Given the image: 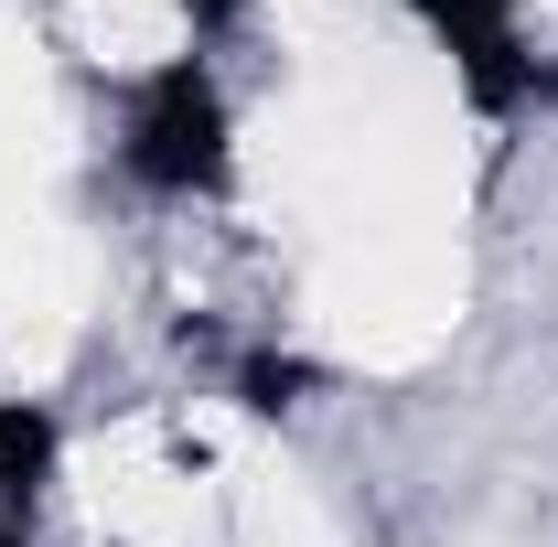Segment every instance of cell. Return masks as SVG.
I'll return each instance as SVG.
<instances>
[{"instance_id": "4", "label": "cell", "mask_w": 558, "mask_h": 547, "mask_svg": "<svg viewBox=\"0 0 558 547\" xmlns=\"http://www.w3.org/2000/svg\"><path fill=\"white\" fill-rule=\"evenodd\" d=\"M236 387H247V409H290V398L312 387V365H290V354H247Z\"/></svg>"}, {"instance_id": "1", "label": "cell", "mask_w": 558, "mask_h": 547, "mask_svg": "<svg viewBox=\"0 0 558 547\" xmlns=\"http://www.w3.org/2000/svg\"><path fill=\"white\" fill-rule=\"evenodd\" d=\"M119 161H130V183H150V194H226V108H215V75L194 54L140 86Z\"/></svg>"}, {"instance_id": "2", "label": "cell", "mask_w": 558, "mask_h": 547, "mask_svg": "<svg viewBox=\"0 0 558 547\" xmlns=\"http://www.w3.org/2000/svg\"><path fill=\"white\" fill-rule=\"evenodd\" d=\"M429 11V33L462 54V86H473V108H526V97H548V65L515 44V0H418Z\"/></svg>"}, {"instance_id": "3", "label": "cell", "mask_w": 558, "mask_h": 547, "mask_svg": "<svg viewBox=\"0 0 558 547\" xmlns=\"http://www.w3.org/2000/svg\"><path fill=\"white\" fill-rule=\"evenodd\" d=\"M44 462H54V418L22 409V398H0V494H11V505H33Z\"/></svg>"}, {"instance_id": "5", "label": "cell", "mask_w": 558, "mask_h": 547, "mask_svg": "<svg viewBox=\"0 0 558 547\" xmlns=\"http://www.w3.org/2000/svg\"><path fill=\"white\" fill-rule=\"evenodd\" d=\"M226 11H247V0H194V22H226Z\"/></svg>"}, {"instance_id": "6", "label": "cell", "mask_w": 558, "mask_h": 547, "mask_svg": "<svg viewBox=\"0 0 558 547\" xmlns=\"http://www.w3.org/2000/svg\"><path fill=\"white\" fill-rule=\"evenodd\" d=\"M0 547H22V526H0Z\"/></svg>"}]
</instances>
